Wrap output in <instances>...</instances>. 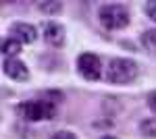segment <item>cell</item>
I'll list each match as a JSON object with an SVG mask.
<instances>
[{
	"instance_id": "5bb4252c",
	"label": "cell",
	"mask_w": 156,
	"mask_h": 139,
	"mask_svg": "<svg viewBox=\"0 0 156 139\" xmlns=\"http://www.w3.org/2000/svg\"><path fill=\"white\" fill-rule=\"evenodd\" d=\"M148 108H150V110L156 114V89L148 93Z\"/></svg>"
},
{
	"instance_id": "8fae6325",
	"label": "cell",
	"mask_w": 156,
	"mask_h": 139,
	"mask_svg": "<svg viewBox=\"0 0 156 139\" xmlns=\"http://www.w3.org/2000/svg\"><path fill=\"white\" fill-rule=\"evenodd\" d=\"M40 11L54 15V12H60V11H62V4H60V2H42V4H40Z\"/></svg>"
},
{
	"instance_id": "30bf717a",
	"label": "cell",
	"mask_w": 156,
	"mask_h": 139,
	"mask_svg": "<svg viewBox=\"0 0 156 139\" xmlns=\"http://www.w3.org/2000/svg\"><path fill=\"white\" fill-rule=\"evenodd\" d=\"M140 131L146 137H154L156 139V118H146L140 123Z\"/></svg>"
},
{
	"instance_id": "52a82bcc",
	"label": "cell",
	"mask_w": 156,
	"mask_h": 139,
	"mask_svg": "<svg viewBox=\"0 0 156 139\" xmlns=\"http://www.w3.org/2000/svg\"><path fill=\"white\" fill-rule=\"evenodd\" d=\"M44 40L48 42L50 46H62L65 42V29L62 25L54 23V21H48L44 25Z\"/></svg>"
},
{
	"instance_id": "6da1fadb",
	"label": "cell",
	"mask_w": 156,
	"mask_h": 139,
	"mask_svg": "<svg viewBox=\"0 0 156 139\" xmlns=\"http://www.w3.org/2000/svg\"><path fill=\"white\" fill-rule=\"evenodd\" d=\"M137 77V62L129 58H112L106 67V81L115 85L131 83Z\"/></svg>"
},
{
	"instance_id": "9c48e42d",
	"label": "cell",
	"mask_w": 156,
	"mask_h": 139,
	"mask_svg": "<svg viewBox=\"0 0 156 139\" xmlns=\"http://www.w3.org/2000/svg\"><path fill=\"white\" fill-rule=\"evenodd\" d=\"M142 44L148 52H152L156 56V29H146L142 33Z\"/></svg>"
},
{
	"instance_id": "277c9868",
	"label": "cell",
	"mask_w": 156,
	"mask_h": 139,
	"mask_svg": "<svg viewBox=\"0 0 156 139\" xmlns=\"http://www.w3.org/2000/svg\"><path fill=\"white\" fill-rule=\"evenodd\" d=\"M77 71L87 81H98L100 75H102V62H100V58L96 54L83 52L81 56L77 58Z\"/></svg>"
},
{
	"instance_id": "5b68a950",
	"label": "cell",
	"mask_w": 156,
	"mask_h": 139,
	"mask_svg": "<svg viewBox=\"0 0 156 139\" xmlns=\"http://www.w3.org/2000/svg\"><path fill=\"white\" fill-rule=\"evenodd\" d=\"M11 35H12V37H17L21 44H34V42L37 40V29L31 23H23V21H19V23H12L11 25Z\"/></svg>"
},
{
	"instance_id": "9a60e30c",
	"label": "cell",
	"mask_w": 156,
	"mask_h": 139,
	"mask_svg": "<svg viewBox=\"0 0 156 139\" xmlns=\"http://www.w3.org/2000/svg\"><path fill=\"white\" fill-rule=\"evenodd\" d=\"M102 139H117V137H112V135H104Z\"/></svg>"
},
{
	"instance_id": "8992f818",
	"label": "cell",
	"mask_w": 156,
	"mask_h": 139,
	"mask_svg": "<svg viewBox=\"0 0 156 139\" xmlns=\"http://www.w3.org/2000/svg\"><path fill=\"white\" fill-rule=\"evenodd\" d=\"M2 67H4V75L15 79V81H25L29 77V71L25 67V62H21L19 58H6Z\"/></svg>"
},
{
	"instance_id": "4fadbf2b",
	"label": "cell",
	"mask_w": 156,
	"mask_h": 139,
	"mask_svg": "<svg viewBox=\"0 0 156 139\" xmlns=\"http://www.w3.org/2000/svg\"><path fill=\"white\" fill-rule=\"evenodd\" d=\"M50 139H77V137L73 135L71 131H56V133H52Z\"/></svg>"
},
{
	"instance_id": "7c38bea8",
	"label": "cell",
	"mask_w": 156,
	"mask_h": 139,
	"mask_svg": "<svg viewBox=\"0 0 156 139\" xmlns=\"http://www.w3.org/2000/svg\"><path fill=\"white\" fill-rule=\"evenodd\" d=\"M146 15L152 19L156 23V0H150V2H146Z\"/></svg>"
},
{
	"instance_id": "3957f363",
	"label": "cell",
	"mask_w": 156,
	"mask_h": 139,
	"mask_svg": "<svg viewBox=\"0 0 156 139\" xmlns=\"http://www.w3.org/2000/svg\"><path fill=\"white\" fill-rule=\"evenodd\" d=\"M19 112L27 120H44V118H54L56 114V104L52 100H29L19 106Z\"/></svg>"
},
{
	"instance_id": "ba28073f",
	"label": "cell",
	"mask_w": 156,
	"mask_h": 139,
	"mask_svg": "<svg viewBox=\"0 0 156 139\" xmlns=\"http://www.w3.org/2000/svg\"><path fill=\"white\" fill-rule=\"evenodd\" d=\"M2 52H4V56L6 58H15L19 52H21V42L17 40V37H6L4 42H2Z\"/></svg>"
},
{
	"instance_id": "7a4b0ae2",
	"label": "cell",
	"mask_w": 156,
	"mask_h": 139,
	"mask_svg": "<svg viewBox=\"0 0 156 139\" xmlns=\"http://www.w3.org/2000/svg\"><path fill=\"white\" fill-rule=\"evenodd\" d=\"M98 19L106 29H123L129 23V11L123 4H104L98 11Z\"/></svg>"
}]
</instances>
